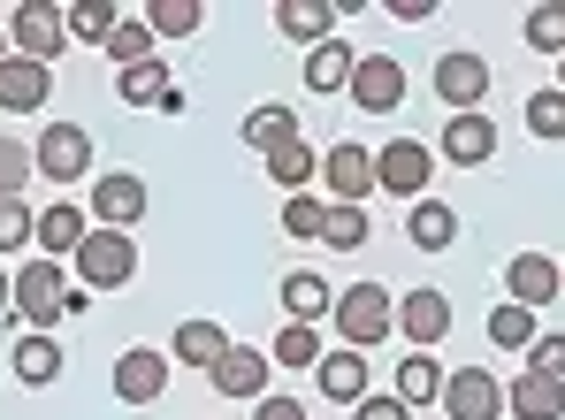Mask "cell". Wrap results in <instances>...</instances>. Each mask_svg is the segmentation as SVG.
I'll use <instances>...</instances> for the list:
<instances>
[{
  "label": "cell",
  "instance_id": "1",
  "mask_svg": "<svg viewBox=\"0 0 565 420\" xmlns=\"http://www.w3.org/2000/svg\"><path fill=\"white\" fill-rule=\"evenodd\" d=\"M70 291H77L70 268H54V260L39 252V268H15V306H8V314L23 321V336H31V329L46 336L54 321H70Z\"/></svg>",
  "mask_w": 565,
  "mask_h": 420
},
{
  "label": "cell",
  "instance_id": "2",
  "mask_svg": "<svg viewBox=\"0 0 565 420\" xmlns=\"http://www.w3.org/2000/svg\"><path fill=\"white\" fill-rule=\"evenodd\" d=\"M70 276H77L85 291H122V283L138 276V245H130V229H93V237L77 245Z\"/></svg>",
  "mask_w": 565,
  "mask_h": 420
},
{
  "label": "cell",
  "instance_id": "3",
  "mask_svg": "<svg viewBox=\"0 0 565 420\" xmlns=\"http://www.w3.org/2000/svg\"><path fill=\"white\" fill-rule=\"evenodd\" d=\"M329 321H337V336H344L352 352H367V344H382V336L397 329V299H390L382 283H352V291L329 306Z\"/></svg>",
  "mask_w": 565,
  "mask_h": 420
},
{
  "label": "cell",
  "instance_id": "4",
  "mask_svg": "<svg viewBox=\"0 0 565 420\" xmlns=\"http://www.w3.org/2000/svg\"><path fill=\"white\" fill-rule=\"evenodd\" d=\"M8 46H15L23 62H46V69H54V54L70 46L62 8H46V0H15V8H8Z\"/></svg>",
  "mask_w": 565,
  "mask_h": 420
},
{
  "label": "cell",
  "instance_id": "5",
  "mask_svg": "<svg viewBox=\"0 0 565 420\" xmlns=\"http://www.w3.org/2000/svg\"><path fill=\"white\" fill-rule=\"evenodd\" d=\"M428 176H436V153L428 146H413V138L375 146V192H390V200H428Z\"/></svg>",
  "mask_w": 565,
  "mask_h": 420
},
{
  "label": "cell",
  "instance_id": "6",
  "mask_svg": "<svg viewBox=\"0 0 565 420\" xmlns=\"http://www.w3.org/2000/svg\"><path fill=\"white\" fill-rule=\"evenodd\" d=\"M31 161H39L46 184H77V176H93V138H85V122H46L39 146H31Z\"/></svg>",
  "mask_w": 565,
  "mask_h": 420
},
{
  "label": "cell",
  "instance_id": "7",
  "mask_svg": "<svg viewBox=\"0 0 565 420\" xmlns=\"http://www.w3.org/2000/svg\"><path fill=\"white\" fill-rule=\"evenodd\" d=\"M321 184H329V207H360V200L375 192V146L337 138V146L321 153Z\"/></svg>",
  "mask_w": 565,
  "mask_h": 420
},
{
  "label": "cell",
  "instance_id": "8",
  "mask_svg": "<svg viewBox=\"0 0 565 420\" xmlns=\"http://www.w3.org/2000/svg\"><path fill=\"white\" fill-rule=\"evenodd\" d=\"M169 367H177L169 352H153V344H130V352L115 359V398H122V406H153V398L169 390Z\"/></svg>",
  "mask_w": 565,
  "mask_h": 420
},
{
  "label": "cell",
  "instance_id": "9",
  "mask_svg": "<svg viewBox=\"0 0 565 420\" xmlns=\"http://www.w3.org/2000/svg\"><path fill=\"white\" fill-rule=\"evenodd\" d=\"M444 413H451V420H497V413H504V383H497L489 367H459V375H444Z\"/></svg>",
  "mask_w": 565,
  "mask_h": 420
},
{
  "label": "cell",
  "instance_id": "10",
  "mask_svg": "<svg viewBox=\"0 0 565 420\" xmlns=\"http://www.w3.org/2000/svg\"><path fill=\"white\" fill-rule=\"evenodd\" d=\"M153 207V192H146V176H130V169H122V176H99V192H93V229H130V222H138V214Z\"/></svg>",
  "mask_w": 565,
  "mask_h": 420
},
{
  "label": "cell",
  "instance_id": "11",
  "mask_svg": "<svg viewBox=\"0 0 565 420\" xmlns=\"http://www.w3.org/2000/svg\"><path fill=\"white\" fill-rule=\"evenodd\" d=\"M352 100L367 107V115H397V107H405V62H390V54H360V69H352Z\"/></svg>",
  "mask_w": 565,
  "mask_h": 420
},
{
  "label": "cell",
  "instance_id": "12",
  "mask_svg": "<svg viewBox=\"0 0 565 420\" xmlns=\"http://www.w3.org/2000/svg\"><path fill=\"white\" fill-rule=\"evenodd\" d=\"M268 352H253V344H230L214 367H206V383L222 390V398H268Z\"/></svg>",
  "mask_w": 565,
  "mask_h": 420
},
{
  "label": "cell",
  "instance_id": "13",
  "mask_svg": "<svg viewBox=\"0 0 565 420\" xmlns=\"http://www.w3.org/2000/svg\"><path fill=\"white\" fill-rule=\"evenodd\" d=\"M436 93L451 100V115H481V100H489V62L481 54H444L436 62Z\"/></svg>",
  "mask_w": 565,
  "mask_h": 420
},
{
  "label": "cell",
  "instance_id": "14",
  "mask_svg": "<svg viewBox=\"0 0 565 420\" xmlns=\"http://www.w3.org/2000/svg\"><path fill=\"white\" fill-rule=\"evenodd\" d=\"M46 93H54V69H46V62H23V54L0 62V107H8V115H39Z\"/></svg>",
  "mask_w": 565,
  "mask_h": 420
},
{
  "label": "cell",
  "instance_id": "15",
  "mask_svg": "<svg viewBox=\"0 0 565 420\" xmlns=\"http://www.w3.org/2000/svg\"><path fill=\"white\" fill-rule=\"evenodd\" d=\"M504 291H512V306H527V314H543L551 299H558V260H543V252H520L512 268H504Z\"/></svg>",
  "mask_w": 565,
  "mask_h": 420
},
{
  "label": "cell",
  "instance_id": "16",
  "mask_svg": "<svg viewBox=\"0 0 565 420\" xmlns=\"http://www.w3.org/2000/svg\"><path fill=\"white\" fill-rule=\"evenodd\" d=\"M85 237H93V214L85 207H70V200L39 207V252H46V260H77Z\"/></svg>",
  "mask_w": 565,
  "mask_h": 420
},
{
  "label": "cell",
  "instance_id": "17",
  "mask_svg": "<svg viewBox=\"0 0 565 420\" xmlns=\"http://www.w3.org/2000/svg\"><path fill=\"white\" fill-rule=\"evenodd\" d=\"M313 383H321V398H337V406H360V398H367V352H352V344L321 352Z\"/></svg>",
  "mask_w": 565,
  "mask_h": 420
},
{
  "label": "cell",
  "instance_id": "18",
  "mask_svg": "<svg viewBox=\"0 0 565 420\" xmlns=\"http://www.w3.org/2000/svg\"><path fill=\"white\" fill-rule=\"evenodd\" d=\"M504 413H520V420H558L565 413V383H558V375L520 367V383H504Z\"/></svg>",
  "mask_w": 565,
  "mask_h": 420
},
{
  "label": "cell",
  "instance_id": "19",
  "mask_svg": "<svg viewBox=\"0 0 565 420\" xmlns=\"http://www.w3.org/2000/svg\"><path fill=\"white\" fill-rule=\"evenodd\" d=\"M329 23H344V8H337V0H276V31H282V39H298L306 54L329 39Z\"/></svg>",
  "mask_w": 565,
  "mask_h": 420
},
{
  "label": "cell",
  "instance_id": "20",
  "mask_svg": "<svg viewBox=\"0 0 565 420\" xmlns=\"http://www.w3.org/2000/svg\"><path fill=\"white\" fill-rule=\"evenodd\" d=\"M8 375L23 383V390H46V383H62V344L54 336H15V352H8Z\"/></svg>",
  "mask_w": 565,
  "mask_h": 420
},
{
  "label": "cell",
  "instance_id": "21",
  "mask_svg": "<svg viewBox=\"0 0 565 420\" xmlns=\"http://www.w3.org/2000/svg\"><path fill=\"white\" fill-rule=\"evenodd\" d=\"M444 153H451L459 169H481V161L497 153V122H489V115H451V122H444Z\"/></svg>",
  "mask_w": 565,
  "mask_h": 420
},
{
  "label": "cell",
  "instance_id": "22",
  "mask_svg": "<svg viewBox=\"0 0 565 420\" xmlns=\"http://www.w3.org/2000/svg\"><path fill=\"white\" fill-rule=\"evenodd\" d=\"M397 329H405V336L428 352V344L451 329V299H444V291H405V306H397Z\"/></svg>",
  "mask_w": 565,
  "mask_h": 420
},
{
  "label": "cell",
  "instance_id": "23",
  "mask_svg": "<svg viewBox=\"0 0 565 420\" xmlns=\"http://www.w3.org/2000/svg\"><path fill=\"white\" fill-rule=\"evenodd\" d=\"M352 69H360V54H352L344 39H321V46L306 54V85H313V93H352Z\"/></svg>",
  "mask_w": 565,
  "mask_h": 420
},
{
  "label": "cell",
  "instance_id": "24",
  "mask_svg": "<svg viewBox=\"0 0 565 420\" xmlns=\"http://www.w3.org/2000/svg\"><path fill=\"white\" fill-rule=\"evenodd\" d=\"M405 237H413L420 252H444V245L459 237V207H444V200H413V207H405Z\"/></svg>",
  "mask_w": 565,
  "mask_h": 420
},
{
  "label": "cell",
  "instance_id": "25",
  "mask_svg": "<svg viewBox=\"0 0 565 420\" xmlns=\"http://www.w3.org/2000/svg\"><path fill=\"white\" fill-rule=\"evenodd\" d=\"M329 306H337L329 276H313V268H290V276H282V314L290 321H321Z\"/></svg>",
  "mask_w": 565,
  "mask_h": 420
},
{
  "label": "cell",
  "instance_id": "26",
  "mask_svg": "<svg viewBox=\"0 0 565 420\" xmlns=\"http://www.w3.org/2000/svg\"><path fill=\"white\" fill-rule=\"evenodd\" d=\"M222 352H230V329H222V321H184V329H177V352H169V359H184V367H199V375H206V367H214Z\"/></svg>",
  "mask_w": 565,
  "mask_h": 420
},
{
  "label": "cell",
  "instance_id": "27",
  "mask_svg": "<svg viewBox=\"0 0 565 420\" xmlns=\"http://www.w3.org/2000/svg\"><path fill=\"white\" fill-rule=\"evenodd\" d=\"M169 93H177V77H169L161 62H138V69L115 77V100H122V107H161Z\"/></svg>",
  "mask_w": 565,
  "mask_h": 420
},
{
  "label": "cell",
  "instance_id": "28",
  "mask_svg": "<svg viewBox=\"0 0 565 420\" xmlns=\"http://www.w3.org/2000/svg\"><path fill=\"white\" fill-rule=\"evenodd\" d=\"M397 406H428V398H444V367L428 359V352H413V359H397V390H390Z\"/></svg>",
  "mask_w": 565,
  "mask_h": 420
},
{
  "label": "cell",
  "instance_id": "29",
  "mask_svg": "<svg viewBox=\"0 0 565 420\" xmlns=\"http://www.w3.org/2000/svg\"><path fill=\"white\" fill-rule=\"evenodd\" d=\"M62 23H70V39L107 46V39H115V23H122V8H115V0H77V8H62Z\"/></svg>",
  "mask_w": 565,
  "mask_h": 420
},
{
  "label": "cell",
  "instance_id": "30",
  "mask_svg": "<svg viewBox=\"0 0 565 420\" xmlns=\"http://www.w3.org/2000/svg\"><path fill=\"white\" fill-rule=\"evenodd\" d=\"M199 23H206L199 0H146V31H153V39H191Z\"/></svg>",
  "mask_w": 565,
  "mask_h": 420
},
{
  "label": "cell",
  "instance_id": "31",
  "mask_svg": "<svg viewBox=\"0 0 565 420\" xmlns=\"http://www.w3.org/2000/svg\"><path fill=\"white\" fill-rule=\"evenodd\" d=\"M268 176H276L282 192H306V184H313V176H321V153H313V146H298V138H290V146H276V153H268Z\"/></svg>",
  "mask_w": 565,
  "mask_h": 420
},
{
  "label": "cell",
  "instance_id": "32",
  "mask_svg": "<svg viewBox=\"0 0 565 420\" xmlns=\"http://www.w3.org/2000/svg\"><path fill=\"white\" fill-rule=\"evenodd\" d=\"M321 352H329V344H321L313 321H282V336H276L268 359H282V367H321Z\"/></svg>",
  "mask_w": 565,
  "mask_h": 420
},
{
  "label": "cell",
  "instance_id": "33",
  "mask_svg": "<svg viewBox=\"0 0 565 420\" xmlns=\"http://www.w3.org/2000/svg\"><path fill=\"white\" fill-rule=\"evenodd\" d=\"M290 138H298V115H290V107H253V115H245V146L276 153V146H290Z\"/></svg>",
  "mask_w": 565,
  "mask_h": 420
},
{
  "label": "cell",
  "instance_id": "34",
  "mask_svg": "<svg viewBox=\"0 0 565 420\" xmlns=\"http://www.w3.org/2000/svg\"><path fill=\"white\" fill-rule=\"evenodd\" d=\"M153 46H161V39H153V31H146V15H138V23H115L107 62H115V69H138V62H153Z\"/></svg>",
  "mask_w": 565,
  "mask_h": 420
},
{
  "label": "cell",
  "instance_id": "35",
  "mask_svg": "<svg viewBox=\"0 0 565 420\" xmlns=\"http://www.w3.org/2000/svg\"><path fill=\"white\" fill-rule=\"evenodd\" d=\"M520 31H527V46H543V54H565V0H535Z\"/></svg>",
  "mask_w": 565,
  "mask_h": 420
},
{
  "label": "cell",
  "instance_id": "36",
  "mask_svg": "<svg viewBox=\"0 0 565 420\" xmlns=\"http://www.w3.org/2000/svg\"><path fill=\"white\" fill-rule=\"evenodd\" d=\"M489 336H497L504 352H527V344H535L543 329H535V314H527V306H512V299H504V306L489 314Z\"/></svg>",
  "mask_w": 565,
  "mask_h": 420
},
{
  "label": "cell",
  "instance_id": "37",
  "mask_svg": "<svg viewBox=\"0 0 565 420\" xmlns=\"http://www.w3.org/2000/svg\"><path fill=\"white\" fill-rule=\"evenodd\" d=\"M39 176V161H31V146L23 138H0V200H23V184Z\"/></svg>",
  "mask_w": 565,
  "mask_h": 420
},
{
  "label": "cell",
  "instance_id": "38",
  "mask_svg": "<svg viewBox=\"0 0 565 420\" xmlns=\"http://www.w3.org/2000/svg\"><path fill=\"white\" fill-rule=\"evenodd\" d=\"M527 130H535V138H551V146L565 138V93H558V85L527 93Z\"/></svg>",
  "mask_w": 565,
  "mask_h": 420
},
{
  "label": "cell",
  "instance_id": "39",
  "mask_svg": "<svg viewBox=\"0 0 565 420\" xmlns=\"http://www.w3.org/2000/svg\"><path fill=\"white\" fill-rule=\"evenodd\" d=\"M282 229H290V237H321V229H329V200L290 192V200H282Z\"/></svg>",
  "mask_w": 565,
  "mask_h": 420
},
{
  "label": "cell",
  "instance_id": "40",
  "mask_svg": "<svg viewBox=\"0 0 565 420\" xmlns=\"http://www.w3.org/2000/svg\"><path fill=\"white\" fill-rule=\"evenodd\" d=\"M31 237H39V214L23 207V200H0V260H8V252H23Z\"/></svg>",
  "mask_w": 565,
  "mask_h": 420
},
{
  "label": "cell",
  "instance_id": "41",
  "mask_svg": "<svg viewBox=\"0 0 565 420\" xmlns=\"http://www.w3.org/2000/svg\"><path fill=\"white\" fill-rule=\"evenodd\" d=\"M321 245H337V252H360V245H367V214H360V207H329V229H321Z\"/></svg>",
  "mask_w": 565,
  "mask_h": 420
},
{
  "label": "cell",
  "instance_id": "42",
  "mask_svg": "<svg viewBox=\"0 0 565 420\" xmlns=\"http://www.w3.org/2000/svg\"><path fill=\"white\" fill-rule=\"evenodd\" d=\"M527 367H535V375H558V383H565V336H535V344H527Z\"/></svg>",
  "mask_w": 565,
  "mask_h": 420
},
{
  "label": "cell",
  "instance_id": "43",
  "mask_svg": "<svg viewBox=\"0 0 565 420\" xmlns=\"http://www.w3.org/2000/svg\"><path fill=\"white\" fill-rule=\"evenodd\" d=\"M413 413V406H397V398H360V406H352V420H405Z\"/></svg>",
  "mask_w": 565,
  "mask_h": 420
},
{
  "label": "cell",
  "instance_id": "44",
  "mask_svg": "<svg viewBox=\"0 0 565 420\" xmlns=\"http://www.w3.org/2000/svg\"><path fill=\"white\" fill-rule=\"evenodd\" d=\"M253 420H306V406H298V398H282V390H268V398H260V413Z\"/></svg>",
  "mask_w": 565,
  "mask_h": 420
},
{
  "label": "cell",
  "instance_id": "45",
  "mask_svg": "<svg viewBox=\"0 0 565 420\" xmlns=\"http://www.w3.org/2000/svg\"><path fill=\"white\" fill-rule=\"evenodd\" d=\"M390 15H397V23H428V15H436V0H390Z\"/></svg>",
  "mask_w": 565,
  "mask_h": 420
},
{
  "label": "cell",
  "instance_id": "46",
  "mask_svg": "<svg viewBox=\"0 0 565 420\" xmlns=\"http://www.w3.org/2000/svg\"><path fill=\"white\" fill-rule=\"evenodd\" d=\"M15 306V268H0V314Z\"/></svg>",
  "mask_w": 565,
  "mask_h": 420
},
{
  "label": "cell",
  "instance_id": "47",
  "mask_svg": "<svg viewBox=\"0 0 565 420\" xmlns=\"http://www.w3.org/2000/svg\"><path fill=\"white\" fill-rule=\"evenodd\" d=\"M0 62H8V23H0Z\"/></svg>",
  "mask_w": 565,
  "mask_h": 420
},
{
  "label": "cell",
  "instance_id": "48",
  "mask_svg": "<svg viewBox=\"0 0 565 420\" xmlns=\"http://www.w3.org/2000/svg\"><path fill=\"white\" fill-rule=\"evenodd\" d=\"M558 93H565V54H558Z\"/></svg>",
  "mask_w": 565,
  "mask_h": 420
},
{
  "label": "cell",
  "instance_id": "49",
  "mask_svg": "<svg viewBox=\"0 0 565 420\" xmlns=\"http://www.w3.org/2000/svg\"><path fill=\"white\" fill-rule=\"evenodd\" d=\"M558 283H565V268H558Z\"/></svg>",
  "mask_w": 565,
  "mask_h": 420
}]
</instances>
